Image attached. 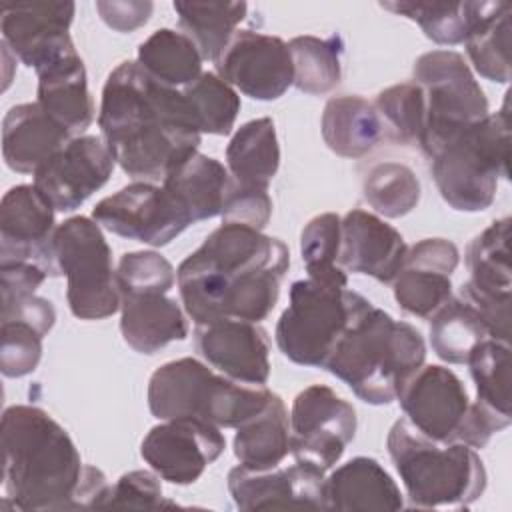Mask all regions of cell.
Returning a JSON list of instances; mask_svg holds the SVG:
<instances>
[{
    "label": "cell",
    "instance_id": "6da1fadb",
    "mask_svg": "<svg viewBox=\"0 0 512 512\" xmlns=\"http://www.w3.org/2000/svg\"><path fill=\"white\" fill-rule=\"evenodd\" d=\"M290 266L288 246L262 230L222 222L176 270L184 312L194 324L238 318L260 324Z\"/></svg>",
    "mask_w": 512,
    "mask_h": 512
},
{
    "label": "cell",
    "instance_id": "7a4b0ae2",
    "mask_svg": "<svg viewBox=\"0 0 512 512\" xmlns=\"http://www.w3.org/2000/svg\"><path fill=\"white\" fill-rule=\"evenodd\" d=\"M98 126L116 164L140 180L162 178L198 152L202 132L182 90L120 62L102 88Z\"/></svg>",
    "mask_w": 512,
    "mask_h": 512
},
{
    "label": "cell",
    "instance_id": "3957f363",
    "mask_svg": "<svg viewBox=\"0 0 512 512\" xmlns=\"http://www.w3.org/2000/svg\"><path fill=\"white\" fill-rule=\"evenodd\" d=\"M2 484L18 510L98 508L106 474L84 464L70 434L42 408L16 404L0 422Z\"/></svg>",
    "mask_w": 512,
    "mask_h": 512
},
{
    "label": "cell",
    "instance_id": "277c9868",
    "mask_svg": "<svg viewBox=\"0 0 512 512\" xmlns=\"http://www.w3.org/2000/svg\"><path fill=\"white\" fill-rule=\"evenodd\" d=\"M424 360L420 330L370 304L344 330L324 370L346 382L362 402L382 406L398 398Z\"/></svg>",
    "mask_w": 512,
    "mask_h": 512
},
{
    "label": "cell",
    "instance_id": "5b68a950",
    "mask_svg": "<svg viewBox=\"0 0 512 512\" xmlns=\"http://www.w3.org/2000/svg\"><path fill=\"white\" fill-rule=\"evenodd\" d=\"M386 448L412 508H468L486 490L484 462L468 444L436 442L400 418Z\"/></svg>",
    "mask_w": 512,
    "mask_h": 512
},
{
    "label": "cell",
    "instance_id": "8992f818",
    "mask_svg": "<svg viewBox=\"0 0 512 512\" xmlns=\"http://www.w3.org/2000/svg\"><path fill=\"white\" fill-rule=\"evenodd\" d=\"M444 202L460 212H482L494 198L498 178H508L510 92L502 108L448 136L428 156Z\"/></svg>",
    "mask_w": 512,
    "mask_h": 512
},
{
    "label": "cell",
    "instance_id": "52a82bcc",
    "mask_svg": "<svg viewBox=\"0 0 512 512\" xmlns=\"http://www.w3.org/2000/svg\"><path fill=\"white\" fill-rule=\"evenodd\" d=\"M146 396L158 420L196 418L218 428H238L266 406L272 390L230 380L196 358H178L152 372Z\"/></svg>",
    "mask_w": 512,
    "mask_h": 512
},
{
    "label": "cell",
    "instance_id": "ba28073f",
    "mask_svg": "<svg viewBox=\"0 0 512 512\" xmlns=\"http://www.w3.org/2000/svg\"><path fill=\"white\" fill-rule=\"evenodd\" d=\"M370 304L348 286L314 278L296 280L276 324L278 350L294 364L324 368L344 330Z\"/></svg>",
    "mask_w": 512,
    "mask_h": 512
},
{
    "label": "cell",
    "instance_id": "9c48e42d",
    "mask_svg": "<svg viewBox=\"0 0 512 512\" xmlns=\"http://www.w3.org/2000/svg\"><path fill=\"white\" fill-rule=\"evenodd\" d=\"M54 262L66 276V300L76 318L104 320L120 310L112 250L94 218L72 216L58 224Z\"/></svg>",
    "mask_w": 512,
    "mask_h": 512
},
{
    "label": "cell",
    "instance_id": "30bf717a",
    "mask_svg": "<svg viewBox=\"0 0 512 512\" xmlns=\"http://www.w3.org/2000/svg\"><path fill=\"white\" fill-rule=\"evenodd\" d=\"M412 76L426 98V124L418 142L426 156L454 132L490 114L484 90L454 50H432L418 56Z\"/></svg>",
    "mask_w": 512,
    "mask_h": 512
},
{
    "label": "cell",
    "instance_id": "8fae6325",
    "mask_svg": "<svg viewBox=\"0 0 512 512\" xmlns=\"http://www.w3.org/2000/svg\"><path fill=\"white\" fill-rule=\"evenodd\" d=\"M356 410L330 386L312 384L296 394L290 410L294 462L330 470L356 436Z\"/></svg>",
    "mask_w": 512,
    "mask_h": 512
},
{
    "label": "cell",
    "instance_id": "7c38bea8",
    "mask_svg": "<svg viewBox=\"0 0 512 512\" xmlns=\"http://www.w3.org/2000/svg\"><path fill=\"white\" fill-rule=\"evenodd\" d=\"M510 218L504 216L484 228L466 250L470 278L460 286L466 300L486 324L490 338L510 340Z\"/></svg>",
    "mask_w": 512,
    "mask_h": 512
},
{
    "label": "cell",
    "instance_id": "4fadbf2b",
    "mask_svg": "<svg viewBox=\"0 0 512 512\" xmlns=\"http://www.w3.org/2000/svg\"><path fill=\"white\" fill-rule=\"evenodd\" d=\"M92 218L108 232L148 246H166L192 224L162 186L144 180L102 198Z\"/></svg>",
    "mask_w": 512,
    "mask_h": 512
},
{
    "label": "cell",
    "instance_id": "5bb4252c",
    "mask_svg": "<svg viewBox=\"0 0 512 512\" xmlns=\"http://www.w3.org/2000/svg\"><path fill=\"white\" fill-rule=\"evenodd\" d=\"M216 74L254 100L270 102L294 84L288 42L254 30H236L214 60Z\"/></svg>",
    "mask_w": 512,
    "mask_h": 512
},
{
    "label": "cell",
    "instance_id": "9a60e30c",
    "mask_svg": "<svg viewBox=\"0 0 512 512\" xmlns=\"http://www.w3.org/2000/svg\"><path fill=\"white\" fill-rule=\"evenodd\" d=\"M406 420L436 442H462L472 402L462 380L444 366H420L396 398Z\"/></svg>",
    "mask_w": 512,
    "mask_h": 512
},
{
    "label": "cell",
    "instance_id": "2e32d148",
    "mask_svg": "<svg viewBox=\"0 0 512 512\" xmlns=\"http://www.w3.org/2000/svg\"><path fill=\"white\" fill-rule=\"evenodd\" d=\"M224 448L226 438L218 426L196 418H172L150 428L140 444V456L162 480L188 486Z\"/></svg>",
    "mask_w": 512,
    "mask_h": 512
},
{
    "label": "cell",
    "instance_id": "e0dca14e",
    "mask_svg": "<svg viewBox=\"0 0 512 512\" xmlns=\"http://www.w3.org/2000/svg\"><path fill=\"white\" fill-rule=\"evenodd\" d=\"M114 164L102 138L74 136L32 174L34 186L56 212H72L110 180Z\"/></svg>",
    "mask_w": 512,
    "mask_h": 512
},
{
    "label": "cell",
    "instance_id": "ac0fdd59",
    "mask_svg": "<svg viewBox=\"0 0 512 512\" xmlns=\"http://www.w3.org/2000/svg\"><path fill=\"white\" fill-rule=\"evenodd\" d=\"M54 212L34 184L12 186L0 202V262H34L58 276Z\"/></svg>",
    "mask_w": 512,
    "mask_h": 512
},
{
    "label": "cell",
    "instance_id": "d6986e66",
    "mask_svg": "<svg viewBox=\"0 0 512 512\" xmlns=\"http://www.w3.org/2000/svg\"><path fill=\"white\" fill-rule=\"evenodd\" d=\"M74 2H16L2 10V44L28 68L40 70L76 50L70 38Z\"/></svg>",
    "mask_w": 512,
    "mask_h": 512
},
{
    "label": "cell",
    "instance_id": "ffe728a7",
    "mask_svg": "<svg viewBox=\"0 0 512 512\" xmlns=\"http://www.w3.org/2000/svg\"><path fill=\"white\" fill-rule=\"evenodd\" d=\"M194 346L212 368L230 380L264 386L270 378V338L256 322L214 318L196 324Z\"/></svg>",
    "mask_w": 512,
    "mask_h": 512
},
{
    "label": "cell",
    "instance_id": "44dd1931",
    "mask_svg": "<svg viewBox=\"0 0 512 512\" xmlns=\"http://www.w3.org/2000/svg\"><path fill=\"white\" fill-rule=\"evenodd\" d=\"M324 472L302 462L250 470L236 466L228 472V492L238 510L310 508L326 510Z\"/></svg>",
    "mask_w": 512,
    "mask_h": 512
},
{
    "label": "cell",
    "instance_id": "7402d4cb",
    "mask_svg": "<svg viewBox=\"0 0 512 512\" xmlns=\"http://www.w3.org/2000/svg\"><path fill=\"white\" fill-rule=\"evenodd\" d=\"M458 262V246L446 238H424L408 246L404 264L392 280L394 300L412 316H434L452 298Z\"/></svg>",
    "mask_w": 512,
    "mask_h": 512
},
{
    "label": "cell",
    "instance_id": "603a6c76",
    "mask_svg": "<svg viewBox=\"0 0 512 512\" xmlns=\"http://www.w3.org/2000/svg\"><path fill=\"white\" fill-rule=\"evenodd\" d=\"M408 244L402 234L380 216L366 210H350L340 224L338 266L390 284L400 272Z\"/></svg>",
    "mask_w": 512,
    "mask_h": 512
},
{
    "label": "cell",
    "instance_id": "cb8c5ba5",
    "mask_svg": "<svg viewBox=\"0 0 512 512\" xmlns=\"http://www.w3.org/2000/svg\"><path fill=\"white\" fill-rule=\"evenodd\" d=\"M188 320L168 290L146 288L120 294V332L124 342L140 354H156L160 348L188 336Z\"/></svg>",
    "mask_w": 512,
    "mask_h": 512
},
{
    "label": "cell",
    "instance_id": "d4e9b609",
    "mask_svg": "<svg viewBox=\"0 0 512 512\" xmlns=\"http://www.w3.org/2000/svg\"><path fill=\"white\" fill-rule=\"evenodd\" d=\"M38 76V106L58 122L72 138L82 136L94 122V100L88 90V78L82 58L76 50L56 58Z\"/></svg>",
    "mask_w": 512,
    "mask_h": 512
},
{
    "label": "cell",
    "instance_id": "484cf974",
    "mask_svg": "<svg viewBox=\"0 0 512 512\" xmlns=\"http://www.w3.org/2000/svg\"><path fill=\"white\" fill-rule=\"evenodd\" d=\"M326 510L392 512L404 508L402 492L384 466L368 456H356L336 468L324 482Z\"/></svg>",
    "mask_w": 512,
    "mask_h": 512
},
{
    "label": "cell",
    "instance_id": "4316f807",
    "mask_svg": "<svg viewBox=\"0 0 512 512\" xmlns=\"http://www.w3.org/2000/svg\"><path fill=\"white\" fill-rule=\"evenodd\" d=\"M72 136L38 102L12 106L2 120V156L10 170L34 174Z\"/></svg>",
    "mask_w": 512,
    "mask_h": 512
},
{
    "label": "cell",
    "instance_id": "83f0119b",
    "mask_svg": "<svg viewBox=\"0 0 512 512\" xmlns=\"http://www.w3.org/2000/svg\"><path fill=\"white\" fill-rule=\"evenodd\" d=\"M230 184L228 168L202 152H194L162 180V188L178 202L192 224L222 214Z\"/></svg>",
    "mask_w": 512,
    "mask_h": 512
},
{
    "label": "cell",
    "instance_id": "f1b7e54d",
    "mask_svg": "<svg viewBox=\"0 0 512 512\" xmlns=\"http://www.w3.org/2000/svg\"><path fill=\"white\" fill-rule=\"evenodd\" d=\"M320 130L324 144L342 158H362L384 138L374 104L356 94L330 98L322 112Z\"/></svg>",
    "mask_w": 512,
    "mask_h": 512
},
{
    "label": "cell",
    "instance_id": "f546056e",
    "mask_svg": "<svg viewBox=\"0 0 512 512\" xmlns=\"http://www.w3.org/2000/svg\"><path fill=\"white\" fill-rule=\"evenodd\" d=\"M232 448L240 466L250 470H268L288 458L290 416L278 394L272 392L266 406L236 428Z\"/></svg>",
    "mask_w": 512,
    "mask_h": 512
},
{
    "label": "cell",
    "instance_id": "4dcf8cb0",
    "mask_svg": "<svg viewBox=\"0 0 512 512\" xmlns=\"http://www.w3.org/2000/svg\"><path fill=\"white\" fill-rule=\"evenodd\" d=\"M226 168L236 184L268 190L280 168V146L272 118L250 120L234 132L226 146Z\"/></svg>",
    "mask_w": 512,
    "mask_h": 512
},
{
    "label": "cell",
    "instance_id": "1f68e13d",
    "mask_svg": "<svg viewBox=\"0 0 512 512\" xmlns=\"http://www.w3.org/2000/svg\"><path fill=\"white\" fill-rule=\"evenodd\" d=\"M380 6L388 12L404 16L416 22L426 38L442 46H454L468 38L478 20L488 10L490 2H380Z\"/></svg>",
    "mask_w": 512,
    "mask_h": 512
},
{
    "label": "cell",
    "instance_id": "d6a6232c",
    "mask_svg": "<svg viewBox=\"0 0 512 512\" xmlns=\"http://www.w3.org/2000/svg\"><path fill=\"white\" fill-rule=\"evenodd\" d=\"M202 60L200 50L184 32L160 28L138 46L136 62L154 80L180 90L202 74Z\"/></svg>",
    "mask_w": 512,
    "mask_h": 512
},
{
    "label": "cell",
    "instance_id": "836d02e7",
    "mask_svg": "<svg viewBox=\"0 0 512 512\" xmlns=\"http://www.w3.org/2000/svg\"><path fill=\"white\" fill-rule=\"evenodd\" d=\"M180 28L196 44L204 60H216L238 24L246 18V2H174Z\"/></svg>",
    "mask_w": 512,
    "mask_h": 512
},
{
    "label": "cell",
    "instance_id": "e575fe53",
    "mask_svg": "<svg viewBox=\"0 0 512 512\" xmlns=\"http://www.w3.org/2000/svg\"><path fill=\"white\" fill-rule=\"evenodd\" d=\"M510 14L512 6L508 2H490L464 40L474 70L496 84L510 82Z\"/></svg>",
    "mask_w": 512,
    "mask_h": 512
},
{
    "label": "cell",
    "instance_id": "d590c367",
    "mask_svg": "<svg viewBox=\"0 0 512 512\" xmlns=\"http://www.w3.org/2000/svg\"><path fill=\"white\" fill-rule=\"evenodd\" d=\"M430 320V346L448 364H466L476 344L490 338L480 314L460 296L450 298Z\"/></svg>",
    "mask_w": 512,
    "mask_h": 512
},
{
    "label": "cell",
    "instance_id": "8d00e7d4",
    "mask_svg": "<svg viewBox=\"0 0 512 512\" xmlns=\"http://www.w3.org/2000/svg\"><path fill=\"white\" fill-rule=\"evenodd\" d=\"M294 84L306 94H326L340 84L342 78V52L344 42L338 34L328 38L318 36H296L288 42Z\"/></svg>",
    "mask_w": 512,
    "mask_h": 512
},
{
    "label": "cell",
    "instance_id": "74e56055",
    "mask_svg": "<svg viewBox=\"0 0 512 512\" xmlns=\"http://www.w3.org/2000/svg\"><path fill=\"white\" fill-rule=\"evenodd\" d=\"M476 384V400L486 410L512 418L510 412V346L486 338L474 346L466 360Z\"/></svg>",
    "mask_w": 512,
    "mask_h": 512
},
{
    "label": "cell",
    "instance_id": "f35d334b",
    "mask_svg": "<svg viewBox=\"0 0 512 512\" xmlns=\"http://www.w3.org/2000/svg\"><path fill=\"white\" fill-rule=\"evenodd\" d=\"M374 108L382 122L384 138L402 146H418L426 124V98L416 82L382 90L374 100Z\"/></svg>",
    "mask_w": 512,
    "mask_h": 512
},
{
    "label": "cell",
    "instance_id": "ab89813d",
    "mask_svg": "<svg viewBox=\"0 0 512 512\" xmlns=\"http://www.w3.org/2000/svg\"><path fill=\"white\" fill-rule=\"evenodd\" d=\"M366 202L384 218H400L420 202V182L414 170L400 162H378L364 178Z\"/></svg>",
    "mask_w": 512,
    "mask_h": 512
},
{
    "label": "cell",
    "instance_id": "60d3db41",
    "mask_svg": "<svg viewBox=\"0 0 512 512\" xmlns=\"http://www.w3.org/2000/svg\"><path fill=\"white\" fill-rule=\"evenodd\" d=\"M202 134L228 136L240 112V96L216 72H202L182 88Z\"/></svg>",
    "mask_w": 512,
    "mask_h": 512
},
{
    "label": "cell",
    "instance_id": "b9f144b4",
    "mask_svg": "<svg viewBox=\"0 0 512 512\" xmlns=\"http://www.w3.org/2000/svg\"><path fill=\"white\" fill-rule=\"evenodd\" d=\"M342 218L334 212H324L308 220L300 234V256L308 278L348 286L346 270L338 266Z\"/></svg>",
    "mask_w": 512,
    "mask_h": 512
},
{
    "label": "cell",
    "instance_id": "7bdbcfd3",
    "mask_svg": "<svg viewBox=\"0 0 512 512\" xmlns=\"http://www.w3.org/2000/svg\"><path fill=\"white\" fill-rule=\"evenodd\" d=\"M0 370L6 378H22L36 370L42 358V340L46 332L32 322L2 320Z\"/></svg>",
    "mask_w": 512,
    "mask_h": 512
},
{
    "label": "cell",
    "instance_id": "ee69618b",
    "mask_svg": "<svg viewBox=\"0 0 512 512\" xmlns=\"http://www.w3.org/2000/svg\"><path fill=\"white\" fill-rule=\"evenodd\" d=\"M118 292H136L146 288L172 290L176 284L174 266L154 250H138L122 254L116 268Z\"/></svg>",
    "mask_w": 512,
    "mask_h": 512
},
{
    "label": "cell",
    "instance_id": "f6af8a7d",
    "mask_svg": "<svg viewBox=\"0 0 512 512\" xmlns=\"http://www.w3.org/2000/svg\"><path fill=\"white\" fill-rule=\"evenodd\" d=\"M164 500L158 474L152 470H132L122 474L114 484H108L98 508H138L154 510L160 506H172Z\"/></svg>",
    "mask_w": 512,
    "mask_h": 512
},
{
    "label": "cell",
    "instance_id": "bcb514c9",
    "mask_svg": "<svg viewBox=\"0 0 512 512\" xmlns=\"http://www.w3.org/2000/svg\"><path fill=\"white\" fill-rule=\"evenodd\" d=\"M222 222L228 224H242L256 230H264L272 216V200L268 190L262 188H246L232 180L224 210Z\"/></svg>",
    "mask_w": 512,
    "mask_h": 512
},
{
    "label": "cell",
    "instance_id": "7dc6e473",
    "mask_svg": "<svg viewBox=\"0 0 512 512\" xmlns=\"http://www.w3.org/2000/svg\"><path fill=\"white\" fill-rule=\"evenodd\" d=\"M2 320L32 322L48 334L56 322V310L48 298L36 294L2 296Z\"/></svg>",
    "mask_w": 512,
    "mask_h": 512
},
{
    "label": "cell",
    "instance_id": "c3c4849f",
    "mask_svg": "<svg viewBox=\"0 0 512 512\" xmlns=\"http://www.w3.org/2000/svg\"><path fill=\"white\" fill-rule=\"evenodd\" d=\"M48 272L34 262H0V296L36 294Z\"/></svg>",
    "mask_w": 512,
    "mask_h": 512
},
{
    "label": "cell",
    "instance_id": "681fc988",
    "mask_svg": "<svg viewBox=\"0 0 512 512\" xmlns=\"http://www.w3.org/2000/svg\"><path fill=\"white\" fill-rule=\"evenodd\" d=\"M96 10L106 26L116 32H132L144 26L154 10L152 2H106L98 0Z\"/></svg>",
    "mask_w": 512,
    "mask_h": 512
}]
</instances>
